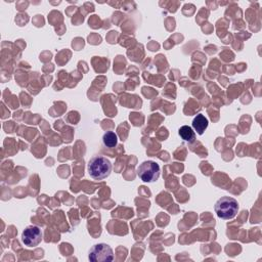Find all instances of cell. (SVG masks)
<instances>
[{
    "mask_svg": "<svg viewBox=\"0 0 262 262\" xmlns=\"http://www.w3.org/2000/svg\"><path fill=\"white\" fill-rule=\"evenodd\" d=\"M87 171L94 180H102L110 176L112 172L111 161L103 156H94L87 165Z\"/></svg>",
    "mask_w": 262,
    "mask_h": 262,
    "instance_id": "1",
    "label": "cell"
},
{
    "mask_svg": "<svg viewBox=\"0 0 262 262\" xmlns=\"http://www.w3.org/2000/svg\"><path fill=\"white\" fill-rule=\"evenodd\" d=\"M214 210L219 218L229 220L236 216L238 212V203L235 199L225 195L216 202Z\"/></svg>",
    "mask_w": 262,
    "mask_h": 262,
    "instance_id": "2",
    "label": "cell"
},
{
    "mask_svg": "<svg viewBox=\"0 0 262 262\" xmlns=\"http://www.w3.org/2000/svg\"><path fill=\"white\" fill-rule=\"evenodd\" d=\"M136 173L143 182H155L160 177V166L155 161H144L137 167Z\"/></svg>",
    "mask_w": 262,
    "mask_h": 262,
    "instance_id": "3",
    "label": "cell"
},
{
    "mask_svg": "<svg viewBox=\"0 0 262 262\" xmlns=\"http://www.w3.org/2000/svg\"><path fill=\"white\" fill-rule=\"evenodd\" d=\"M88 258L91 262H111L114 260V252L107 244L100 243L90 249Z\"/></svg>",
    "mask_w": 262,
    "mask_h": 262,
    "instance_id": "4",
    "label": "cell"
},
{
    "mask_svg": "<svg viewBox=\"0 0 262 262\" xmlns=\"http://www.w3.org/2000/svg\"><path fill=\"white\" fill-rule=\"evenodd\" d=\"M42 230L36 225L27 226L21 232V242L29 248L37 247L42 241Z\"/></svg>",
    "mask_w": 262,
    "mask_h": 262,
    "instance_id": "5",
    "label": "cell"
},
{
    "mask_svg": "<svg viewBox=\"0 0 262 262\" xmlns=\"http://www.w3.org/2000/svg\"><path fill=\"white\" fill-rule=\"evenodd\" d=\"M208 125H209V121L208 119L203 115V114H198L193 120H192V123H191V128L193 129L194 133H198L199 135H202L205 130L208 128Z\"/></svg>",
    "mask_w": 262,
    "mask_h": 262,
    "instance_id": "6",
    "label": "cell"
},
{
    "mask_svg": "<svg viewBox=\"0 0 262 262\" xmlns=\"http://www.w3.org/2000/svg\"><path fill=\"white\" fill-rule=\"evenodd\" d=\"M178 134L181 137V139H183L186 142H193L195 139V133L193 129L187 125L181 126L178 130Z\"/></svg>",
    "mask_w": 262,
    "mask_h": 262,
    "instance_id": "7",
    "label": "cell"
},
{
    "mask_svg": "<svg viewBox=\"0 0 262 262\" xmlns=\"http://www.w3.org/2000/svg\"><path fill=\"white\" fill-rule=\"evenodd\" d=\"M102 142L104 146L108 148L116 147L118 144V136L114 131H106L102 136Z\"/></svg>",
    "mask_w": 262,
    "mask_h": 262,
    "instance_id": "8",
    "label": "cell"
}]
</instances>
